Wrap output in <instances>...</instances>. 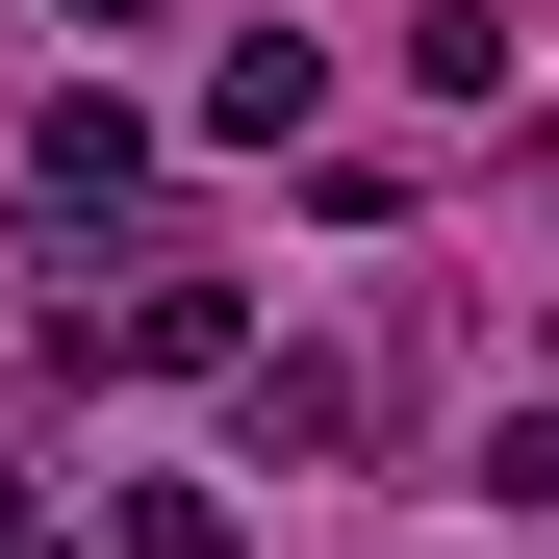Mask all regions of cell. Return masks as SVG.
<instances>
[{"instance_id": "obj_1", "label": "cell", "mask_w": 559, "mask_h": 559, "mask_svg": "<svg viewBox=\"0 0 559 559\" xmlns=\"http://www.w3.org/2000/svg\"><path fill=\"white\" fill-rule=\"evenodd\" d=\"M306 103H331V51H306V26H254V51L204 76V128H229V153H280V128H306Z\"/></svg>"}, {"instance_id": "obj_2", "label": "cell", "mask_w": 559, "mask_h": 559, "mask_svg": "<svg viewBox=\"0 0 559 559\" xmlns=\"http://www.w3.org/2000/svg\"><path fill=\"white\" fill-rule=\"evenodd\" d=\"M26 178H51V229H76V204H128V178H153V128H128V103H51Z\"/></svg>"}, {"instance_id": "obj_3", "label": "cell", "mask_w": 559, "mask_h": 559, "mask_svg": "<svg viewBox=\"0 0 559 559\" xmlns=\"http://www.w3.org/2000/svg\"><path fill=\"white\" fill-rule=\"evenodd\" d=\"M128 356H153V382H204V356H254V306H229V280H178V254H153V306H128Z\"/></svg>"}, {"instance_id": "obj_4", "label": "cell", "mask_w": 559, "mask_h": 559, "mask_svg": "<svg viewBox=\"0 0 559 559\" xmlns=\"http://www.w3.org/2000/svg\"><path fill=\"white\" fill-rule=\"evenodd\" d=\"M254 457H356V356H254Z\"/></svg>"}, {"instance_id": "obj_5", "label": "cell", "mask_w": 559, "mask_h": 559, "mask_svg": "<svg viewBox=\"0 0 559 559\" xmlns=\"http://www.w3.org/2000/svg\"><path fill=\"white\" fill-rule=\"evenodd\" d=\"M76 26H153V0H76Z\"/></svg>"}]
</instances>
